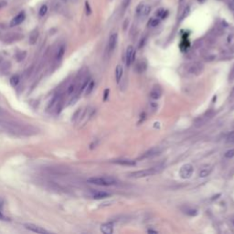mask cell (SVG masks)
I'll return each mask as SVG.
<instances>
[{"instance_id": "obj_13", "label": "cell", "mask_w": 234, "mask_h": 234, "mask_svg": "<svg viewBox=\"0 0 234 234\" xmlns=\"http://www.w3.org/2000/svg\"><path fill=\"white\" fill-rule=\"evenodd\" d=\"M114 164L120 165V166H125V167H133L135 166L136 162L134 160H128V159H119V160H114Z\"/></svg>"}, {"instance_id": "obj_44", "label": "cell", "mask_w": 234, "mask_h": 234, "mask_svg": "<svg viewBox=\"0 0 234 234\" xmlns=\"http://www.w3.org/2000/svg\"><path fill=\"white\" fill-rule=\"evenodd\" d=\"M198 1H199L200 3H202V2L204 1V0H198Z\"/></svg>"}, {"instance_id": "obj_6", "label": "cell", "mask_w": 234, "mask_h": 234, "mask_svg": "<svg viewBox=\"0 0 234 234\" xmlns=\"http://www.w3.org/2000/svg\"><path fill=\"white\" fill-rule=\"evenodd\" d=\"M204 70V66L200 62H195L191 64L189 68V73L192 75H200Z\"/></svg>"}, {"instance_id": "obj_14", "label": "cell", "mask_w": 234, "mask_h": 234, "mask_svg": "<svg viewBox=\"0 0 234 234\" xmlns=\"http://www.w3.org/2000/svg\"><path fill=\"white\" fill-rule=\"evenodd\" d=\"M211 171H212V167L211 166H207L205 167H202L200 171H199V177L200 178H207L208 176L211 175Z\"/></svg>"}, {"instance_id": "obj_10", "label": "cell", "mask_w": 234, "mask_h": 234, "mask_svg": "<svg viewBox=\"0 0 234 234\" xmlns=\"http://www.w3.org/2000/svg\"><path fill=\"white\" fill-rule=\"evenodd\" d=\"M24 226H25V228L27 230H29L30 231H33V232H36V233H46V234L48 233V231H47L43 228H41L40 226H37V225H34V224H31V223L25 224Z\"/></svg>"}, {"instance_id": "obj_30", "label": "cell", "mask_w": 234, "mask_h": 234, "mask_svg": "<svg viewBox=\"0 0 234 234\" xmlns=\"http://www.w3.org/2000/svg\"><path fill=\"white\" fill-rule=\"evenodd\" d=\"M144 7H145V4H144V3H140V4L136 7V8H135V15H136L137 17L140 16L141 12H142V10H143V8H144Z\"/></svg>"}, {"instance_id": "obj_18", "label": "cell", "mask_w": 234, "mask_h": 234, "mask_svg": "<svg viewBox=\"0 0 234 234\" xmlns=\"http://www.w3.org/2000/svg\"><path fill=\"white\" fill-rule=\"evenodd\" d=\"M135 69H136V70H137L138 72H140V73L144 72V71L146 70V62H145V60H140L139 62H137Z\"/></svg>"}, {"instance_id": "obj_40", "label": "cell", "mask_w": 234, "mask_h": 234, "mask_svg": "<svg viewBox=\"0 0 234 234\" xmlns=\"http://www.w3.org/2000/svg\"><path fill=\"white\" fill-rule=\"evenodd\" d=\"M108 93H109V90L107 89V90H105V92H104V97H103V101H105V100L107 99V97H108Z\"/></svg>"}, {"instance_id": "obj_28", "label": "cell", "mask_w": 234, "mask_h": 234, "mask_svg": "<svg viewBox=\"0 0 234 234\" xmlns=\"http://www.w3.org/2000/svg\"><path fill=\"white\" fill-rule=\"evenodd\" d=\"M185 213H186L187 215H189V216H196L197 214H198V211L195 208H187L186 211H185Z\"/></svg>"}, {"instance_id": "obj_22", "label": "cell", "mask_w": 234, "mask_h": 234, "mask_svg": "<svg viewBox=\"0 0 234 234\" xmlns=\"http://www.w3.org/2000/svg\"><path fill=\"white\" fill-rule=\"evenodd\" d=\"M167 15V11L165 10L164 8H159L156 13V16L158 18H165Z\"/></svg>"}, {"instance_id": "obj_4", "label": "cell", "mask_w": 234, "mask_h": 234, "mask_svg": "<svg viewBox=\"0 0 234 234\" xmlns=\"http://www.w3.org/2000/svg\"><path fill=\"white\" fill-rule=\"evenodd\" d=\"M162 152V149L159 148V147H153L150 150L146 151L145 153H144L140 157L139 159H148V158H153V157H156L157 156H159Z\"/></svg>"}, {"instance_id": "obj_16", "label": "cell", "mask_w": 234, "mask_h": 234, "mask_svg": "<svg viewBox=\"0 0 234 234\" xmlns=\"http://www.w3.org/2000/svg\"><path fill=\"white\" fill-rule=\"evenodd\" d=\"M38 39H39V30L38 29L32 30L30 35H29V44L34 45L37 42V40H38Z\"/></svg>"}, {"instance_id": "obj_42", "label": "cell", "mask_w": 234, "mask_h": 234, "mask_svg": "<svg viewBox=\"0 0 234 234\" xmlns=\"http://www.w3.org/2000/svg\"><path fill=\"white\" fill-rule=\"evenodd\" d=\"M148 232H149V233H156V230H148Z\"/></svg>"}, {"instance_id": "obj_12", "label": "cell", "mask_w": 234, "mask_h": 234, "mask_svg": "<svg viewBox=\"0 0 234 234\" xmlns=\"http://www.w3.org/2000/svg\"><path fill=\"white\" fill-rule=\"evenodd\" d=\"M101 231L103 234H112L114 232V223L107 222L101 226Z\"/></svg>"}, {"instance_id": "obj_7", "label": "cell", "mask_w": 234, "mask_h": 234, "mask_svg": "<svg viewBox=\"0 0 234 234\" xmlns=\"http://www.w3.org/2000/svg\"><path fill=\"white\" fill-rule=\"evenodd\" d=\"M117 40H118V35L116 33L112 34L109 38L108 41V46H107V52L108 53H112L117 45Z\"/></svg>"}, {"instance_id": "obj_33", "label": "cell", "mask_w": 234, "mask_h": 234, "mask_svg": "<svg viewBox=\"0 0 234 234\" xmlns=\"http://www.w3.org/2000/svg\"><path fill=\"white\" fill-rule=\"evenodd\" d=\"M228 7L234 13V0H228Z\"/></svg>"}, {"instance_id": "obj_20", "label": "cell", "mask_w": 234, "mask_h": 234, "mask_svg": "<svg viewBox=\"0 0 234 234\" xmlns=\"http://www.w3.org/2000/svg\"><path fill=\"white\" fill-rule=\"evenodd\" d=\"M19 81H20V78H19L18 75L12 76V77L10 78V80H9V82H10L12 87H17L18 84L19 83Z\"/></svg>"}, {"instance_id": "obj_37", "label": "cell", "mask_w": 234, "mask_h": 234, "mask_svg": "<svg viewBox=\"0 0 234 234\" xmlns=\"http://www.w3.org/2000/svg\"><path fill=\"white\" fill-rule=\"evenodd\" d=\"M228 43L230 44V45H232L233 43H234V36H232V35H230L229 37H228Z\"/></svg>"}, {"instance_id": "obj_43", "label": "cell", "mask_w": 234, "mask_h": 234, "mask_svg": "<svg viewBox=\"0 0 234 234\" xmlns=\"http://www.w3.org/2000/svg\"><path fill=\"white\" fill-rule=\"evenodd\" d=\"M231 97L232 98H234V90L232 91V92H231Z\"/></svg>"}, {"instance_id": "obj_36", "label": "cell", "mask_w": 234, "mask_h": 234, "mask_svg": "<svg viewBox=\"0 0 234 234\" xmlns=\"http://www.w3.org/2000/svg\"><path fill=\"white\" fill-rule=\"evenodd\" d=\"M85 7H86V13H87V15H90L91 14V12H92V9L90 7V5L88 2H86L85 3Z\"/></svg>"}, {"instance_id": "obj_38", "label": "cell", "mask_w": 234, "mask_h": 234, "mask_svg": "<svg viewBox=\"0 0 234 234\" xmlns=\"http://www.w3.org/2000/svg\"><path fill=\"white\" fill-rule=\"evenodd\" d=\"M189 7H188L185 8V10H184V12H183V14H182V17H181V18H184L185 17L189 15Z\"/></svg>"}, {"instance_id": "obj_5", "label": "cell", "mask_w": 234, "mask_h": 234, "mask_svg": "<svg viewBox=\"0 0 234 234\" xmlns=\"http://www.w3.org/2000/svg\"><path fill=\"white\" fill-rule=\"evenodd\" d=\"M134 59H135V50L133 46H129L125 53V62L128 67L134 63Z\"/></svg>"}, {"instance_id": "obj_24", "label": "cell", "mask_w": 234, "mask_h": 234, "mask_svg": "<svg viewBox=\"0 0 234 234\" xmlns=\"http://www.w3.org/2000/svg\"><path fill=\"white\" fill-rule=\"evenodd\" d=\"M65 53V47L64 46H61L59 48V51L56 54V59L57 60H60L61 59H62L63 55Z\"/></svg>"}, {"instance_id": "obj_3", "label": "cell", "mask_w": 234, "mask_h": 234, "mask_svg": "<svg viewBox=\"0 0 234 234\" xmlns=\"http://www.w3.org/2000/svg\"><path fill=\"white\" fill-rule=\"evenodd\" d=\"M194 171V167L191 164H185L179 169V176L183 179H189L191 178Z\"/></svg>"}, {"instance_id": "obj_31", "label": "cell", "mask_w": 234, "mask_h": 234, "mask_svg": "<svg viewBox=\"0 0 234 234\" xmlns=\"http://www.w3.org/2000/svg\"><path fill=\"white\" fill-rule=\"evenodd\" d=\"M224 156L226 158H232L234 157V149H230L228 150L225 154H224Z\"/></svg>"}, {"instance_id": "obj_35", "label": "cell", "mask_w": 234, "mask_h": 234, "mask_svg": "<svg viewBox=\"0 0 234 234\" xmlns=\"http://www.w3.org/2000/svg\"><path fill=\"white\" fill-rule=\"evenodd\" d=\"M229 80H230V81H234V66L232 67V69H231V70H230V75H229Z\"/></svg>"}, {"instance_id": "obj_41", "label": "cell", "mask_w": 234, "mask_h": 234, "mask_svg": "<svg viewBox=\"0 0 234 234\" xmlns=\"http://www.w3.org/2000/svg\"><path fill=\"white\" fill-rule=\"evenodd\" d=\"M6 6H7V2H5V1L0 2V8H2V7H4Z\"/></svg>"}, {"instance_id": "obj_27", "label": "cell", "mask_w": 234, "mask_h": 234, "mask_svg": "<svg viewBox=\"0 0 234 234\" xmlns=\"http://www.w3.org/2000/svg\"><path fill=\"white\" fill-rule=\"evenodd\" d=\"M81 113H82V110L81 109H78L77 110V112L73 114V116H72V121H74V122H76L77 120H79L80 118H81L83 115L81 114Z\"/></svg>"}, {"instance_id": "obj_2", "label": "cell", "mask_w": 234, "mask_h": 234, "mask_svg": "<svg viewBox=\"0 0 234 234\" xmlns=\"http://www.w3.org/2000/svg\"><path fill=\"white\" fill-rule=\"evenodd\" d=\"M157 173V170L156 168H148V169H144V170H138L132 172L128 175V177L133 178H147L151 177Z\"/></svg>"}, {"instance_id": "obj_32", "label": "cell", "mask_w": 234, "mask_h": 234, "mask_svg": "<svg viewBox=\"0 0 234 234\" xmlns=\"http://www.w3.org/2000/svg\"><path fill=\"white\" fill-rule=\"evenodd\" d=\"M227 141H228V142H230V143H234V131L230 132V133L228 134Z\"/></svg>"}, {"instance_id": "obj_17", "label": "cell", "mask_w": 234, "mask_h": 234, "mask_svg": "<svg viewBox=\"0 0 234 234\" xmlns=\"http://www.w3.org/2000/svg\"><path fill=\"white\" fill-rule=\"evenodd\" d=\"M123 73H124V68L122 65H117L116 70H115V79L117 82H120V81L123 78Z\"/></svg>"}, {"instance_id": "obj_29", "label": "cell", "mask_w": 234, "mask_h": 234, "mask_svg": "<svg viewBox=\"0 0 234 234\" xmlns=\"http://www.w3.org/2000/svg\"><path fill=\"white\" fill-rule=\"evenodd\" d=\"M47 11H48V7H47V5H43V6L40 7V11H39L40 17V18L44 17V16L46 15V13H47Z\"/></svg>"}, {"instance_id": "obj_23", "label": "cell", "mask_w": 234, "mask_h": 234, "mask_svg": "<svg viewBox=\"0 0 234 234\" xmlns=\"http://www.w3.org/2000/svg\"><path fill=\"white\" fill-rule=\"evenodd\" d=\"M93 88H94V81H90L87 87L85 88V94L86 95H89L92 93V92L93 91Z\"/></svg>"}, {"instance_id": "obj_21", "label": "cell", "mask_w": 234, "mask_h": 234, "mask_svg": "<svg viewBox=\"0 0 234 234\" xmlns=\"http://www.w3.org/2000/svg\"><path fill=\"white\" fill-rule=\"evenodd\" d=\"M76 90H77V84H76L75 82H72L71 84H70V85L68 86L66 92H67L68 95H70V94H72L74 92H76Z\"/></svg>"}, {"instance_id": "obj_9", "label": "cell", "mask_w": 234, "mask_h": 234, "mask_svg": "<svg viewBox=\"0 0 234 234\" xmlns=\"http://www.w3.org/2000/svg\"><path fill=\"white\" fill-rule=\"evenodd\" d=\"M25 18H26L25 12H20V13H18L13 19L11 20V22H10V27L18 26L19 24H21L24 20H25Z\"/></svg>"}, {"instance_id": "obj_34", "label": "cell", "mask_w": 234, "mask_h": 234, "mask_svg": "<svg viewBox=\"0 0 234 234\" xmlns=\"http://www.w3.org/2000/svg\"><path fill=\"white\" fill-rule=\"evenodd\" d=\"M129 3H130V0H123V3H122L123 10H125V9H126V7L129 6Z\"/></svg>"}, {"instance_id": "obj_11", "label": "cell", "mask_w": 234, "mask_h": 234, "mask_svg": "<svg viewBox=\"0 0 234 234\" xmlns=\"http://www.w3.org/2000/svg\"><path fill=\"white\" fill-rule=\"evenodd\" d=\"M211 114L207 113V114H205L204 115H202V116H200V118H198V119L196 120V122H195L196 126H197V127H200V126L204 125L206 123L208 122V120L211 118Z\"/></svg>"}, {"instance_id": "obj_1", "label": "cell", "mask_w": 234, "mask_h": 234, "mask_svg": "<svg viewBox=\"0 0 234 234\" xmlns=\"http://www.w3.org/2000/svg\"><path fill=\"white\" fill-rule=\"evenodd\" d=\"M88 183L97 185V186H114L117 184V179L113 177H94L90 178L87 180Z\"/></svg>"}, {"instance_id": "obj_39", "label": "cell", "mask_w": 234, "mask_h": 234, "mask_svg": "<svg viewBox=\"0 0 234 234\" xmlns=\"http://www.w3.org/2000/svg\"><path fill=\"white\" fill-rule=\"evenodd\" d=\"M8 219L2 213V211L0 209V220H7Z\"/></svg>"}, {"instance_id": "obj_25", "label": "cell", "mask_w": 234, "mask_h": 234, "mask_svg": "<svg viewBox=\"0 0 234 234\" xmlns=\"http://www.w3.org/2000/svg\"><path fill=\"white\" fill-rule=\"evenodd\" d=\"M159 22H160V18H151L149 20V23H148V26L151 27V28H156V26L159 25Z\"/></svg>"}, {"instance_id": "obj_26", "label": "cell", "mask_w": 234, "mask_h": 234, "mask_svg": "<svg viewBox=\"0 0 234 234\" xmlns=\"http://www.w3.org/2000/svg\"><path fill=\"white\" fill-rule=\"evenodd\" d=\"M26 55H27V52L26 51H18L17 54H16V59L18 61H22L24 59L26 58Z\"/></svg>"}, {"instance_id": "obj_19", "label": "cell", "mask_w": 234, "mask_h": 234, "mask_svg": "<svg viewBox=\"0 0 234 234\" xmlns=\"http://www.w3.org/2000/svg\"><path fill=\"white\" fill-rule=\"evenodd\" d=\"M150 12H151V7L149 6H147V5H145L142 12H141V14L139 16V18H145L147 17L149 14H150Z\"/></svg>"}, {"instance_id": "obj_8", "label": "cell", "mask_w": 234, "mask_h": 234, "mask_svg": "<svg viewBox=\"0 0 234 234\" xmlns=\"http://www.w3.org/2000/svg\"><path fill=\"white\" fill-rule=\"evenodd\" d=\"M162 93H163V91H162L161 86L156 84L153 86L150 91V97L153 100H158L159 98L162 96Z\"/></svg>"}, {"instance_id": "obj_15", "label": "cell", "mask_w": 234, "mask_h": 234, "mask_svg": "<svg viewBox=\"0 0 234 234\" xmlns=\"http://www.w3.org/2000/svg\"><path fill=\"white\" fill-rule=\"evenodd\" d=\"M110 196H111V194L108 193V192H105V191H95L92 194L93 199H95V200L105 199V198H108V197H110Z\"/></svg>"}]
</instances>
